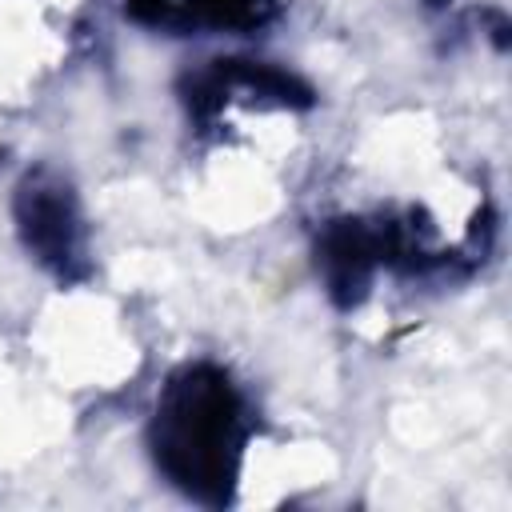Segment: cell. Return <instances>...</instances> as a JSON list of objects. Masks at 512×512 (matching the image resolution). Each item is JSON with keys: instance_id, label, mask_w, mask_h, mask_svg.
Here are the masks:
<instances>
[{"instance_id": "cell-4", "label": "cell", "mask_w": 512, "mask_h": 512, "mask_svg": "<svg viewBox=\"0 0 512 512\" xmlns=\"http://www.w3.org/2000/svg\"><path fill=\"white\" fill-rule=\"evenodd\" d=\"M276 0H124L136 24L168 36H244L276 16Z\"/></svg>"}, {"instance_id": "cell-2", "label": "cell", "mask_w": 512, "mask_h": 512, "mask_svg": "<svg viewBox=\"0 0 512 512\" xmlns=\"http://www.w3.org/2000/svg\"><path fill=\"white\" fill-rule=\"evenodd\" d=\"M12 220L20 232L24 252L52 272L64 284H76L88 276V220L80 208L76 188L52 172L36 168L16 184L12 196Z\"/></svg>"}, {"instance_id": "cell-3", "label": "cell", "mask_w": 512, "mask_h": 512, "mask_svg": "<svg viewBox=\"0 0 512 512\" xmlns=\"http://www.w3.org/2000/svg\"><path fill=\"white\" fill-rule=\"evenodd\" d=\"M312 88L268 60H236L220 56L196 68L184 80V108L200 128L220 124L228 108H312Z\"/></svg>"}, {"instance_id": "cell-1", "label": "cell", "mask_w": 512, "mask_h": 512, "mask_svg": "<svg viewBox=\"0 0 512 512\" xmlns=\"http://www.w3.org/2000/svg\"><path fill=\"white\" fill-rule=\"evenodd\" d=\"M256 432L248 392L224 364L188 360L172 368L148 416V452L156 472L196 504L232 500L244 452Z\"/></svg>"}]
</instances>
